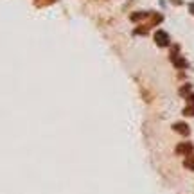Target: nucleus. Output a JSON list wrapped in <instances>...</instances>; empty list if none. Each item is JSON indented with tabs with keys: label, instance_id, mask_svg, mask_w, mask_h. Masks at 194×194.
I'll return each mask as SVG.
<instances>
[{
	"label": "nucleus",
	"instance_id": "1",
	"mask_svg": "<svg viewBox=\"0 0 194 194\" xmlns=\"http://www.w3.org/2000/svg\"><path fill=\"white\" fill-rule=\"evenodd\" d=\"M155 41L158 43L160 47H167V45H169V36H167V32L156 31V32H155Z\"/></svg>",
	"mask_w": 194,
	"mask_h": 194
},
{
	"label": "nucleus",
	"instance_id": "2",
	"mask_svg": "<svg viewBox=\"0 0 194 194\" xmlns=\"http://www.w3.org/2000/svg\"><path fill=\"white\" fill-rule=\"evenodd\" d=\"M176 153H180V155H190V153H192V144H190V142H182V144H178V146H176Z\"/></svg>",
	"mask_w": 194,
	"mask_h": 194
},
{
	"label": "nucleus",
	"instance_id": "3",
	"mask_svg": "<svg viewBox=\"0 0 194 194\" xmlns=\"http://www.w3.org/2000/svg\"><path fill=\"white\" fill-rule=\"evenodd\" d=\"M172 129L175 131H178L180 135H189V126L185 122H176V124H172Z\"/></svg>",
	"mask_w": 194,
	"mask_h": 194
},
{
	"label": "nucleus",
	"instance_id": "4",
	"mask_svg": "<svg viewBox=\"0 0 194 194\" xmlns=\"http://www.w3.org/2000/svg\"><path fill=\"white\" fill-rule=\"evenodd\" d=\"M183 164H185V167H189V169H192V171H194V156H192V155H190L189 158H185V162H183Z\"/></svg>",
	"mask_w": 194,
	"mask_h": 194
},
{
	"label": "nucleus",
	"instance_id": "5",
	"mask_svg": "<svg viewBox=\"0 0 194 194\" xmlns=\"http://www.w3.org/2000/svg\"><path fill=\"white\" fill-rule=\"evenodd\" d=\"M183 113L185 115H194V104H189L185 110H183Z\"/></svg>",
	"mask_w": 194,
	"mask_h": 194
},
{
	"label": "nucleus",
	"instance_id": "6",
	"mask_svg": "<svg viewBox=\"0 0 194 194\" xmlns=\"http://www.w3.org/2000/svg\"><path fill=\"white\" fill-rule=\"evenodd\" d=\"M190 13H194V4H190Z\"/></svg>",
	"mask_w": 194,
	"mask_h": 194
}]
</instances>
